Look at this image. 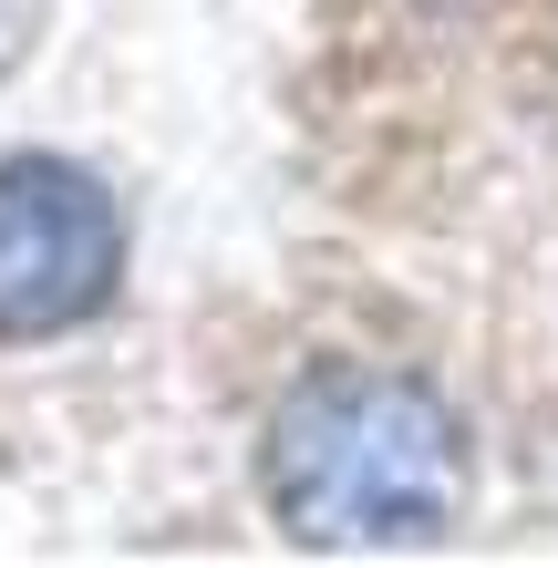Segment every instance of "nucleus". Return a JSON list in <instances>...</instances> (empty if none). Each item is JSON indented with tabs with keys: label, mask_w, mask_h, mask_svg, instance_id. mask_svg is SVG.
<instances>
[{
	"label": "nucleus",
	"mask_w": 558,
	"mask_h": 568,
	"mask_svg": "<svg viewBox=\"0 0 558 568\" xmlns=\"http://www.w3.org/2000/svg\"><path fill=\"white\" fill-rule=\"evenodd\" d=\"M258 476L301 548H435L466 517V434L404 373H321L280 404Z\"/></svg>",
	"instance_id": "f257e3e1"
},
{
	"label": "nucleus",
	"mask_w": 558,
	"mask_h": 568,
	"mask_svg": "<svg viewBox=\"0 0 558 568\" xmlns=\"http://www.w3.org/2000/svg\"><path fill=\"white\" fill-rule=\"evenodd\" d=\"M124 280V217L114 196L62 155L0 165V342H52L93 321Z\"/></svg>",
	"instance_id": "f03ea898"
}]
</instances>
